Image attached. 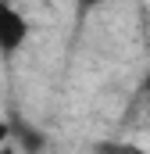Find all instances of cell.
<instances>
[{
	"instance_id": "cell-6",
	"label": "cell",
	"mask_w": 150,
	"mask_h": 154,
	"mask_svg": "<svg viewBox=\"0 0 150 154\" xmlns=\"http://www.w3.org/2000/svg\"><path fill=\"white\" fill-rule=\"evenodd\" d=\"M143 90H147V97H150V75H147V82H143Z\"/></svg>"
},
{
	"instance_id": "cell-4",
	"label": "cell",
	"mask_w": 150,
	"mask_h": 154,
	"mask_svg": "<svg viewBox=\"0 0 150 154\" xmlns=\"http://www.w3.org/2000/svg\"><path fill=\"white\" fill-rule=\"evenodd\" d=\"M7 133H11V125H7V122L0 118V147H4V140H7Z\"/></svg>"
},
{
	"instance_id": "cell-1",
	"label": "cell",
	"mask_w": 150,
	"mask_h": 154,
	"mask_svg": "<svg viewBox=\"0 0 150 154\" xmlns=\"http://www.w3.org/2000/svg\"><path fill=\"white\" fill-rule=\"evenodd\" d=\"M25 39H29V22H25L7 0H0V54L11 57Z\"/></svg>"
},
{
	"instance_id": "cell-3",
	"label": "cell",
	"mask_w": 150,
	"mask_h": 154,
	"mask_svg": "<svg viewBox=\"0 0 150 154\" xmlns=\"http://www.w3.org/2000/svg\"><path fill=\"white\" fill-rule=\"evenodd\" d=\"M100 154H147V151L132 143H100Z\"/></svg>"
},
{
	"instance_id": "cell-2",
	"label": "cell",
	"mask_w": 150,
	"mask_h": 154,
	"mask_svg": "<svg viewBox=\"0 0 150 154\" xmlns=\"http://www.w3.org/2000/svg\"><path fill=\"white\" fill-rule=\"evenodd\" d=\"M14 136H18V143H22V154H39L46 147L43 133H36V129L25 125V122H14Z\"/></svg>"
},
{
	"instance_id": "cell-5",
	"label": "cell",
	"mask_w": 150,
	"mask_h": 154,
	"mask_svg": "<svg viewBox=\"0 0 150 154\" xmlns=\"http://www.w3.org/2000/svg\"><path fill=\"white\" fill-rule=\"evenodd\" d=\"M79 4H82V7H93V4H100V0H79Z\"/></svg>"
}]
</instances>
